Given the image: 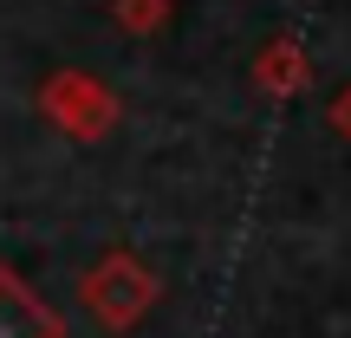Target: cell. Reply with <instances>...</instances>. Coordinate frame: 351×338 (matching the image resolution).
<instances>
[{"label":"cell","mask_w":351,"mask_h":338,"mask_svg":"<svg viewBox=\"0 0 351 338\" xmlns=\"http://www.w3.org/2000/svg\"><path fill=\"white\" fill-rule=\"evenodd\" d=\"M306 52L300 39H274V46H261V59H254V85L267 91V98H300L306 91Z\"/></svg>","instance_id":"obj_4"},{"label":"cell","mask_w":351,"mask_h":338,"mask_svg":"<svg viewBox=\"0 0 351 338\" xmlns=\"http://www.w3.org/2000/svg\"><path fill=\"white\" fill-rule=\"evenodd\" d=\"M326 124H332V137H345V143H351V85L326 104Z\"/></svg>","instance_id":"obj_6"},{"label":"cell","mask_w":351,"mask_h":338,"mask_svg":"<svg viewBox=\"0 0 351 338\" xmlns=\"http://www.w3.org/2000/svg\"><path fill=\"white\" fill-rule=\"evenodd\" d=\"M0 338H65V319L13 267H0Z\"/></svg>","instance_id":"obj_3"},{"label":"cell","mask_w":351,"mask_h":338,"mask_svg":"<svg viewBox=\"0 0 351 338\" xmlns=\"http://www.w3.org/2000/svg\"><path fill=\"white\" fill-rule=\"evenodd\" d=\"M39 111H46L52 130H65L72 143H98L104 130L117 124V98L104 78L91 72H52L46 85H39Z\"/></svg>","instance_id":"obj_2"},{"label":"cell","mask_w":351,"mask_h":338,"mask_svg":"<svg viewBox=\"0 0 351 338\" xmlns=\"http://www.w3.org/2000/svg\"><path fill=\"white\" fill-rule=\"evenodd\" d=\"M78 306L91 313V326H98V332L124 338V332H137L143 319H150L156 274L143 267V254L111 248V254H98V261L85 267V280H78Z\"/></svg>","instance_id":"obj_1"},{"label":"cell","mask_w":351,"mask_h":338,"mask_svg":"<svg viewBox=\"0 0 351 338\" xmlns=\"http://www.w3.org/2000/svg\"><path fill=\"white\" fill-rule=\"evenodd\" d=\"M117 26L124 33H156V26H169V0H111Z\"/></svg>","instance_id":"obj_5"}]
</instances>
